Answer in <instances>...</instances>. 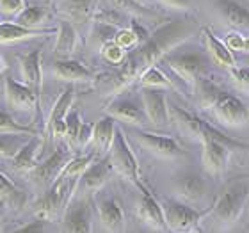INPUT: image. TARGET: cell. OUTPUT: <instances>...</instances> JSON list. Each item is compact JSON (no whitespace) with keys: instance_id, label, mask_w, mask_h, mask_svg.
<instances>
[{"instance_id":"cell-16","label":"cell","mask_w":249,"mask_h":233,"mask_svg":"<svg viewBox=\"0 0 249 233\" xmlns=\"http://www.w3.org/2000/svg\"><path fill=\"white\" fill-rule=\"evenodd\" d=\"M110 173H112V166H110L109 159H104V161L98 162H91L86 171L80 175L78 178V185L82 191H94V189H100L105 181L110 178Z\"/></svg>"},{"instance_id":"cell-11","label":"cell","mask_w":249,"mask_h":233,"mask_svg":"<svg viewBox=\"0 0 249 233\" xmlns=\"http://www.w3.org/2000/svg\"><path fill=\"white\" fill-rule=\"evenodd\" d=\"M134 135L139 141V144L153 155L164 157V159H175V157L183 155V150L173 137L150 134V132H135Z\"/></svg>"},{"instance_id":"cell-6","label":"cell","mask_w":249,"mask_h":233,"mask_svg":"<svg viewBox=\"0 0 249 233\" xmlns=\"http://www.w3.org/2000/svg\"><path fill=\"white\" fill-rule=\"evenodd\" d=\"M207 107H212L215 116L223 123L231 125V126H239V125H244L248 121V107L244 102L233 94L226 93V91H221L217 86L213 89Z\"/></svg>"},{"instance_id":"cell-41","label":"cell","mask_w":249,"mask_h":233,"mask_svg":"<svg viewBox=\"0 0 249 233\" xmlns=\"http://www.w3.org/2000/svg\"><path fill=\"white\" fill-rule=\"evenodd\" d=\"M223 43L226 45V48H228L230 52H248V47H249L248 37L239 34V32H230Z\"/></svg>"},{"instance_id":"cell-25","label":"cell","mask_w":249,"mask_h":233,"mask_svg":"<svg viewBox=\"0 0 249 233\" xmlns=\"http://www.w3.org/2000/svg\"><path fill=\"white\" fill-rule=\"evenodd\" d=\"M55 29H25L18 23H0V43H15L21 39H31L37 36H47V34H55Z\"/></svg>"},{"instance_id":"cell-45","label":"cell","mask_w":249,"mask_h":233,"mask_svg":"<svg viewBox=\"0 0 249 233\" xmlns=\"http://www.w3.org/2000/svg\"><path fill=\"white\" fill-rule=\"evenodd\" d=\"M13 233H45V221L37 217L36 221H32V223L25 224V226L15 230Z\"/></svg>"},{"instance_id":"cell-23","label":"cell","mask_w":249,"mask_h":233,"mask_svg":"<svg viewBox=\"0 0 249 233\" xmlns=\"http://www.w3.org/2000/svg\"><path fill=\"white\" fill-rule=\"evenodd\" d=\"M41 146H43L41 139L37 135H32L31 139L27 141L25 144L18 150V153L11 159L13 167H15L16 171H31V169H34L37 164L36 161L39 151H41Z\"/></svg>"},{"instance_id":"cell-19","label":"cell","mask_w":249,"mask_h":233,"mask_svg":"<svg viewBox=\"0 0 249 233\" xmlns=\"http://www.w3.org/2000/svg\"><path fill=\"white\" fill-rule=\"evenodd\" d=\"M53 75L59 78V80H64V82H88V80H93L94 73L89 70L88 66H84L82 62L78 61H55L53 62Z\"/></svg>"},{"instance_id":"cell-46","label":"cell","mask_w":249,"mask_h":233,"mask_svg":"<svg viewBox=\"0 0 249 233\" xmlns=\"http://www.w3.org/2000/svg\"><path fill=\"white\" fill-rule=\"evenodd\" d=\"M162 4L175 7V9H187L189 7V0H160Z\"/></svg>"},{"instance_id":"cell-35","label":"cell","mask_w":249,"mask_h":233,"mask_svg":"<svg viewBox=\"0 0 249 233\" xmlns=\"http://www.w3.org/2000/svg\"><path fill=\"white\" fill-rule=\"evenodd\" d=\"M64 125H66V130H64V137L68 141V148L73 150L77 148V139H78V132H80V126H82V121H80V116H78L77 110H70L64 119Z\"/></svg>"},{"instance_id":"cell-13","label":"cell","mask_w":249,"mask_h":233,"mask_svg":"<svg viewBox=\"0 0 249 233\" xmlns=\"http://www.w3.org/2000/svg\"><path fill=\"white\" fill-rule=\"evenodd\" d=\"M73 100H75V88L73 84H70L62 94L57 98V102L53 104L52 112H50V118L47 121V132L48 135H53V137H64V130H66V125H64V119H66L68 112L71 110Z\"/></svg>"},{"instance_id":"cell-40","label":"cell","mask_w":249,"mask_h":233,"mask_svg":"<svg viewBox=\"0 0 249 233\" xmlns=\"http://www.w3.org/2000/svg\"><path fill=\"white\" fill-rule=\"evenodd\" d=\"M112 43L118 45L120 48H123V50H130V48L137 47V39H135L134 32L130 31V29H120V31H116V34L112 36Z\"/></svg>"},{"instance_id":"cell-44","label":"cell","mask_w":249,"mask_h":233,"mask_svg":"<svg viewBox=\"0 0 249 233\" xmlns=\"http://www.w3.org/2000/svg\"><path fill=\"white\" fill-rule=\"evenodd\" d=\"M23 9V0H0V11L5 16H13Z\"/></svg>"},{"instance_id":"cell-12","label":"cell","mask_w":249,"mask_h":233,"mask_svg":"<svg viewBox=\"0 0 249 233\" xmlns=\"http://www.w3.org/2000/svg\"><path fill=\"white\" fill-rule=\"evenodd\" d=\"M142 105H144V116L150 119V123L155 128H164L167 125V105L166 96L157 88H142Z\"/></svg>"},{"instance_id":"cell-4","label":"cell","mask_w":249,"mask_h":233,"mask_svg":"<svg viewBox=\"0 0 249 233\" xmlns=\"http://www.w3.org/2000/svg\"><path fill=\"white\" fill-rule=\"evenodd\" d=\"M77 187V180L66 178V176L59 175L57 180L48 187L47 192L43 194L36 203H34V210H36L37 217L43 221L57 217L59 212L66 207L68 199L71 196V192Z\"/></svg>"},{"instance_id":"cell-17","label":"cell","mask_w":249,"mask_h":233,"mask_svg":"<svg viewBox=\"0 0 249 233\" xmlns=\"http://www.w3.org/2000/svg\"><path fill=\"white\" fill-rule=\"evenodd\" d=\"M139 217L153 230H164V228H166V221H164V210H162V205L157 201L155 197H153V194H151L148 189H146V191H142V194H141Z\"/></svg>"},{"instance_id":"cell-9","label":"cell","mask_w":249,"mask_h":233,"mask_svg":"<svg viewBox=\"0 0 249 233\" xmlns=\"http://www.w3.org/2000/svg\"><path fill=\"white\" fill-rule=\"evenodd\" d=\"M162 210H164L166 226L177 233L194 232L203 215L201 212H197L196 208H191L183 205V203L173 201V199H167L166 205L162 207Z\"/></svg>"},{"instance_id":"cell-22","label":"cell","mask_w":249,"mask_h":233,"mask_svg":"<svg viewBox=\"0 0 249 233\" xmlns=\"http://www.w3.org/2000/svg\"><path fill=\"white\" fill-rule=\"evenodd\" d=\"M175 189L187 201H201L203 197L207 196L208 183L199 175H183L177 178Z\"/></svg>"},{"instance_id":"cell-3","label":"cell","mask_w":249,"mask_h":233,"mask_svg":"<svg viewBox=\"0 0 249 233\" xmlns=\"http://www.w3.org/2000/svg\"><path fill=\"white\" fill-rule=\"evenodd\" d=\"M248 183H233L219 196L212 208V217L219 226H231L242 215L248 203Z\"/></svg>"},{"instance_id":"cell-31","label":"cell","mask_w":249,"mask_h":233,"mask_svg":"<svg viewBox=\"0 0 249 233\" xmlns=\"http://www.w3.org/2000/svg\"><path fill=\"white\" fill-rule=\"evenodd\" d=\"M93 20L96 23H102V25L112 27V29H123L124 21H126V15L121 13V11L114 9L107 4L96 5V9L93 13Z\"/></svg>"},{"instance_id":"cell-33","label":"cell","mask_w":249,"mask_h":233,"mask_svg":"<svg viewBox=\"0 0 249 233\" xmlns=\"http://www.w3.org/2000/svg\"><path fill=\"white\" fill-rule=\"evenodd\" d=\"M0 134H21V135H37V132L31 126L20 125L11 114H7L4 109H0Z\"/></svg>"},{"instance_id":"cell-50","label":"cell","mask_w":249,"mask_h":233,"mask_svg":"<svg viewBox=\"0 0 249 233\" xmlns=\"http://www.w3.org/2000/svg\"><path fill=\"white\" fill-rule=\"evenodd\" d=\"M191 233H192V232H191Z\"/></svg>"},{"instance_id":"cell-30","label":"cell","mask_w":249,"mask_h":233,"mask_svg":"<svg viewBox=\"0 0 249 233\" xmlns=\"http://www.w3.org/2000/svg\"><path fill=\"white\" fill-rule=\"evenodd\" d=\"M98 5V0H64L62 11L66 13L71 20L86 21L93 18V13Z\"/></svg>"},{"instance_id":"cell-15","label":"cell","mask_w":249,"mask_h":233,"mask_svg":"<svg viewBox=\"0 0 249 233\" xmlns=\"http://www.w3.org/2000/svg\"><path fill=\"white\" fill-rule=\"evenodd\" d=\"M21 77L25 80V86L34 94H41L43 88V73H41V48L32 50L25 57H20Z\"/></svg>"},{"instance_id":"cell-14","label":"cell","mask_w":249,"mask_h":233,"mask_svg":"<svg viewBox=\"0 0 249 233\" xmlns=\"http://www.w3.org/2000/svg\"><path fill=\"white\" fill-rule=\"evenodd\" d=\"M4 93L11 107L18 110H31L32 107H36L37 100H39V96L32 93L25 84L16 82L9 75H5L4 78Z\"/></svg>"},{"instance_id":"cell-20","label":"cell","mask_w":249,"mask_h":233,"mask_svg":"<svg viewBox=\"0 0 249 233\" xmlns=\"http://www.w3.org/2000/svg\"><path fill=\"white\" fill-rule=\"evenodd\" d=\"M100 221L104 224V228L110 233H123L124 230V215L121 210L120 203L114 197L102 199L98 205Z\"/></svg>"},{"instance_id":"cell-24","label":"cell","mask_w":249,"mask_h":233,"mask_svg":"<svg viewBox=\"0 0 249 233\" xmlns=\"http://www.w3.org/2000/svg\"><path fill=\"white\" fill-rule=\"evenodd\" d=\"M107 112L112 119H120L123 123H130V125H135V126H141V125H144V112L134 105L132 102L128 100H114L112 104L107 107Z\"/></svg>"},{"instance_id":"cell-18","label":"cell","mask_w":249,"mask_h":233,"mask_svg":"<svg viewBox=\"0 0 249 233\" xmlns=\"http://www.w3.org/2000/svg\"><path fill=\"white\" fill-rule=\"evenodd\" d=\"M77 47V31L70 20L59 21V31H57V43L53 48V57L55 61H68L71 59L73 52Z\"/></svg>"},{"instance_id":"cell-47","label":"cell","mask_w":249,"mask_h":233,"mask_svg":"<svg viewBox=\"0 0 249 233\" xmlns=\"http://www.w3.org/2000/svg\"><path fill=\"white\" fill-rule=\"evenodd\" d=\"M134 2H137V4H141L142 7H148V5H151V2L153 0H134Z\"/></svg>"},{"instance_id":"cell-43","label":"cell","mask_w":249,"mask_h":233,"mask_svg":"<svg viewBox=\"0 0 249 233\" xmlns=\"http://www.w3.org/2000/svg\"><path fill=\"white\" fill-rule=\"evenodd\" d=\"M130 31L134 32L135 39H137V47L144 45V43L150 39V32L146 31L144 25H142L139 20H132V21H130Z\"/></svg>"},{"instance_id":"cell-1","label":"cell","mask_w":249,"mask_h":233,"mask_svg":"<svg viewBox=\"0 0 249 233\" xmlns=\"http://www.w3.org/2000/svg\"><path fill=\"white\" fill-rule=\"evenodd\" d=\"M196 31V20H192V18L171 20L169 23L162 25L160 29H157L153 34H150V39L144 45L135 47L132 52L124 55L121 68L109 82V88H107L109 94L114 98L123 89L130 88L148 68L155 66L160 59L173 52V48H177L180 43L194 36Z\"/></svg>"},{"instance_id":"cell-28","label":"cell","mask_w":249,"mask_h":233,"mask_svg":"<svg viewBox=\"0 0 249 233\" xmlns=\"http://www.w3.org/2000/svg\"><path fill=\"white\" fill-rule=\"evenodd\" d=\"M215 5L231 27H248L249 13L244 5L237 4L233 0H215Z\"/></svg>"},{"instance_id":"cell-36","label":"cell","mask_w":249,"mask_h":233,"mask_svg":"<svg viewBox=\"0 0 249 233\" xmlns=\"http://www.w3.org/2000/svg\"><path fill=\"white\" fill-rule=\"evenodd\" d=\"M94 155L93 153H89V155H82V157H75V159H71V161L68 162L66 167L62 169L61 175L66 176V178H71V180H77L80 178V175H82L84 171H86V167L93 162Z\"/></svg>"},{"instance_id":"cell-7","label":"cell","mask_w":249,"mask_h":233,"mask_svg":"<svg viewBox=\"0 0 249 233\" xmlns=\"http://www.w3.org/2000/svg\"><path fill=\"white\" fill-rule=\"evenodd\" d=\"M164 61L189 86H194V82L201 78L208 68L207 57L199 52H169Z\"/></svg>"},{"instance_id":"cell-21","label":"cell","mask_w":249,"mask_h":233,"mask_svg":"<svg viewBox=\"0 0 249 233\" xmlns=\"http://www.w3.org/2000/svg\"><path fill=\"white\" fill-rule=\"evenodd\" d=\"M167 114L171 116V119L175 121V125L178 126V130L182 132L187 137H192V139H199L201 137V126L203 121L197 118L196 114H192L189 110L178 107V105H171L167 109Z\"/></svg>"},{"instance_id":"cell-42","label":"cell","mask_w":249,"mask_h":233,"mask_svg":"<svg viewBox=\"0 0 249 233\" xmlns=\"http://www.w3.org/2000/svg\"><path fill=\"white\" fill-rule=\"evenodd\" d=\"M230 73H231V78L233 82L239 86V89L242 91H248V84H249V77H248V68H230Z\"/></svg>"},{"instance_id":"cell-10","label":"cell","mask_w":249,"mask_h":233,"mask_svg":"<svg viewBox=\"0 0 249 233\" xmlns=\"http://www.w3.org/2000/svg\"><path fill=\"white\" fill-rule=\"evenodd\" d=\"M61 233H93V217L86 201H73L66 207Z\"/></svg>"},{"instance_id":"cell-2","label":"cell","mask_w":249,"mask_h":233,"mask_svg":"<svg viewBox=\"0 0 249 233\" xmlns=\"http://www.w3.org/2000/svg\"><path fill=\"white\" fill-rule=\"evenodd\" d=\"M199 141L203 143V167L210 175H221V173H224V169L228 166L231 148L233 146H240L237 141L224 137L223 134H219L217 130L210 126L208 123H205V121H203Z\"/></svg>"},{"instance_id":"cell-8","label":"cell","mask_w":249,"mask_h":233,"mask_svg":"<svg viewBox=\"0 0 249 233\" xmlns=\"http://www.w3.org/2000/svg\"><path fill=\"white\" fill-rule=\"evenodd\" d=\"M71 161V150L66 144H59L52 155L41 164H36L34 169H31V178L37 187L48 189L53 181L57 180V176L66 167L68 162Z\"/></svg>"},{"instance_id":"cell-27","label":"cell","mask_w":249,"mask_h":233,"mask_svg":"<svg viewBox=\"0 0 249 233\" xmlns=\"http://www.w3.org/2000/svg\"><path fill=\"white\" fill-rule=\"evenodd\" d=\"M203 37H205V43H207V50L208 54L212 55V59L217 62L219 66H224V68H233L235 66V57L233 54L230 52L226 45H224L221 39L215 37L210 29H203Z\"/></svg>"},{"instance_id":"cell-29","label":"cell","mask_w":249,"mask_h":233,"mask_svg":"<svg viewBox=\"0 0 249 233\" xmlns=\"http://www.w3.org/2000/svg\"><path fill=\"white\" fill-rule=\"evenodd\" d=\"M0 201L13 210H20L27 201L25 192H21L2 171H0Z\"/></svg>"},{"instance_id":"cell-38","label":"cell","mask_w":249,"mask_h":233,"mask_svg":"<svg viewBox=\"0 0 249 233\" xmlns=\"http://www.w3.org/2000/svg\"><path fill=\"white\" fill-rule=\"evenodd\" d=\"M104 2L110 7L124 13V15H151V11L148 7H142L134 0H104Z\"/></svg>"},{"instance_id":"cell-34","label":"cell","mask_w":249,"mask_h":233,"mask_svg":"<svg viewBox=\"0 0 249 233\" xmlns=\"http://www.w3.org/2000/svg\"><path fill=\"white\" fill-rule=\"evenodd\" d=\"M25 143V135L21 134H0V157L13 159Z\"/></svg>"},{"instance_id":"cell-37","label":"cell","mask_w":249,"mask_h":233,"mask_svg":"<svg viewBox=\"0 0 249 233\" xmlns=\"http://www.w3.org/2000/svg\"><path fill=\"white\" fill-rule=\"evenodd\" d=\"M139 78H141V86H142V88H159V86H162V88H171V82L167 80L166 75H164L157 66L148 68Z\"/></svg>"},{"instance_id":"cell-48","label":"cell","mask_w":249,"mask_h":233,"mask_svg":"<svg viewBox=\"0 0 249 233\" xmlns=\"http://www.w3.org/2000/svg\"><path fill=\"white\" fill-rule=\"evenodd\" d=\"M4 78H5V72H4V73H0V89L4 88Z\"/></svg>"},{"instance_id":"cell-5","label":"cell","mask_w":249,"mask_h":233,"mask_svg":"<svg viewBox=\"0 0 249 233\" xmlns=\"http://www.w3.org/2000/svg\"><path fill=\"white\" fill-rule=\"evenodd\" d=\"M110 166L118 169L124 178H128L134 185H137L141 189V192L146 191L144 183L141 180V173H139V164L135 161L134 151L130 150L128 143L124 139L123 132L120 128H116L114 132V139H112V144H110Z\"/></svg>"},{"instance_id":"cell-49","label":"cell","mask_w":249,"mask_h":233,"mask_svg":"<svg viewBox=\"0 0 249 233\" xmlns=\"http://www.w3.org/2000/svg\"><path fill=\"white\" fill-rule=\"evenodd\" d=\"M2 207H4V203L0 201V233H2Z\"/></svg>"},{"instance_id":"cell-26","label":"cell","mask_w":249,"mask_h":233,"mask_svg":"<svg viewBox=\"0 0 249 233\" xmlns=\"http://www.w3.org/2000/svg\"><path fill=\"white\" fill-rule=\"evenodd\" d=\"M114 132H116V121L110 116H105L96 125H93L91 141H93L94 148H98L100 153L109 151L110 144H112V139H114Z\"/></svg>"},{"instance_id":"cell-32","label":"cell","mask_w":249,"mask_h":233,"mask_svg":"<svg viewBox=\"0 0 249 233\" xmlns=\"http://www.w3.org/2000/svg\"><path fill=\"white\" fill-rule=\"evenodd\" d=\"M47 15H48L47 7H41V5H31V7H27V9L18 13L16 23L21 27H25V29H36V27L47 18Z\"/></svg>"},{"instance_id":"cell-39","label":"cell","mask_w":249,"mask_h":233,"mask_svg":"<svg viewBox=\"0 0 249 233\" xmlns=\"http://www.w3.org/2000/svg\"><path fill=\"white\" fill-rule=\"evenodd\" d=\"M102 55H104L105 61H109L110 64H121L126 54H124L123 48L114 45L112 39H110V41H105L104 45H102Z\"/></svg>"}]
</instances>
